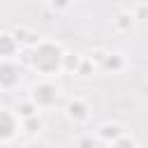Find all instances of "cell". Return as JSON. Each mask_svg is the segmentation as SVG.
<instances>
[{
	"mask_svg": "<svg viewBox=\"0 0 148 148\" xmlns=\"http://www.w3.org/2000/svg\"><path fill=\"white\" fill-rule=\"evenodd\" d=\"M60 95H62V88L53 81V79H39L30 86V92H28V99L39 109H53L58 102H60Z\"/></svg>",
	"mask_w": 148,
	"mask_h": 148,
	"instance_id": "2",
	"label": "cell"
},
{
	"mask_svg": "<svg viewBox=\"0 0 148 148\" xmlns=\"http://www.w3.org/2000/svg\"><path fill=\"white\" fill-rule=\"evenodd\" d=\"M21 83V62L18 60H0V88L2 92H12Z\"/></svg>",
	"mask_w": 148,
	"mask_h": 148,
	"instance_id": "5",
	"label": "cell"
},
{
	"mask_svg": "<svg viewBox=\"0 0 148 148\" xmlns=\"http://www.w3.org/2000/svg\"><path fill=\"white\" fill-rule=\"evenodd\" d=\"M125 67H127V58H125L123 51H106L104 60L99 65V69L106 72V74H120Z\"/></svg>",
	"mask_w": 148,
	"mask_h": 148,
	"instance_id": "7",
	"label": "cell"
},
{
	"mask_svg": "<svg viewBox=\"0 0 148 148\" xmlns=\"http://www.w3.org/2000/svg\"><path fill=\"white\" fill-rule=\"evenodd\" d=\"M83 58H86V56H81V53L67 51V53H65V62H62V72H65V74H76L79 67H81V62H83Z\"/></svg>",
	"mask_w": 148,
	"mask_h": 148,
	"instance_id": "11",
	"label": "cell"
},
{
	"mask_svg": "<svg viewBox=\"0 0 148 148\" xmlns=\"http://www.w3.org/2000/svg\"><path fill=\"white\" fill-rule=\"evenodd\" d=\"M12 32H14V37L18 39L21 49H32V46H37L39 39H42V37H39L32 28H28V25H16V28H12Z\"/></svg>",
	"mask_w": 148,
	"mask_h": 148,
	"instance_id": "9",
	"label": "cell"
},
{
	"mask_svg": "<svg viewBox=\"0 0 148 148\" xmlns=\"http://www.w3.org/2000/svg\"><path fill=\"white\" fill-rule=\"evenodd\" d=\"M25 148H49V143H44L42 139H32V141H30Z\"/></svg>",
	"mask_w": 148,
	"mask_h": 148,
	"instance_id": "19",
	"label": "cell"
},
{
	"mask_svg": "<svg viewBox=\"0 0 148 148\" xmlns=\"http://www.w3.org/2000/svg\"><path fill=\"white\" fill-rule=\"evenodd\" d=\"M18 134H23V120L14 109L2 106L0 109V143L9 146L18 139Z\"/></svg>",
	"mask_w": 148,
	"mask_h": 148,
	"instance_id": "3",
	"label": "cell"
},
{
	"mask_svg": "<svg viewBox=\"0 0 148 148\" xmlns=\"http://www.w3.org/2000/svg\"><path fill=\"white\" fill-rule=\"evenodd\" d=\"M125 134V127L120 125V123H116V120H106V123H102L97 130H95V136L102 141V143H111V141H116L118 136H123Z\"/></svg>",
	"mask_w": 148,
	"mask_h": 148,
	"instance_id": "8",
	"label": "cell"
},
{
	"mask_svg": "<svg viewBox=\"0 0 148 148\" xmlns=\"http://www.w3.org/2000/svg\"><path fill=\"white\" fill-rule=\"evenodd\" d=\"M14 111L21 116V120H25V118H32V116H37V113H39V109H37V106H35V104H32L28 97H25L23 102H18Z\"/></svg>",
	"mask_w": 148,
	"mask_h": 148,
	"instance_id": "13",
	"label": "cell"
},
{
	"mask_svg": "<svg viewBox=\"0 0 148 148\" xmlns=\"http://www.w3.org/2000/svg\"><path fill=\"white\" fill-rule=\"evenodd\" d=\"M97 69H99V65H97L90 56H86L83 62H81V67H79V72H76V76H92Z\"/></svg>",
	"mask_w": 148,
	"mask_h": 148,
	"instance_id": "15",
	"label": "cell"
},
{
	"mask_svg": "<svg viewBox=\"0 0 148 148\" xmlns=\"http://www.w3.org/2000/svg\"><path fill=\"white\" fill-rule=\"evenodd\" d=\"M132 14H134V18H136V21H146V18H148V2L136 5V7L132 9Z\"/></svg>",
	"mask_w": 148,
	"mask_h": 148,
	"instance_id": "18",
	"label": "cell"
},
{
	"mask_svg": "<svg viewBox=\"0 0 148 148\" xmlns=\"http://www.w3.org/2000/svg\"><path fill=\"white\" fill-rule=\"evenodd\" d=\"M134 23H136V18H134V14L132 12H118L116 16H113V30L116 32H120V35H127V32H132V28H134Z\"/></svg>",
	"mask_w": 148,
	"mask_h": 148,
	"instance_id": "10",
	"label": "cell"
},
{
	"mask_svg": "<svg viewBox=\"0 0 148 148\" xmlns=\"http://www.w3.org/2000/svg\"><path fill=\"white\" fill-rule=\"evenodd\" d=\"M109 148H139V143H136V139L132 136V134H123V136H118L116 141H111V143H106Z\"/></svg>",
	"mask_w": 148,
	"mask_h": 148,
	"instance_id": "14",
	"label": "cell"
},
{
	"mask_svg": "<svg viewBox=\"0 0 148 148\" xmlns=\"http://www.w3.org/2000/svg\"><path fill=\"white\" fill-rule=\"evenodd\" d=\"M21 44L14 37L12 30H2L0 32V60H18L21 56Z\"/></svg>",
	"mask_w": 148,
	"mask_h": 148,
	"instance_id": "6",
	"label": "cell"
},
{
	"mask_svg": "<svg viewBox=\"0 0 148 148\" xmlns=\"http://www.w3.org/2000/svg\"><path fill=\"white\" fill-rule=\"evenodd\" d=\"M44 130V120H42V116L37 113V116H32V118H25L23 120V134H28V136H32V139H37V134Z\"/></svg>",
	"mask_w": 148,
	"mask_h": 148,
	"instance_id": "12",
	"label": "cell"
},
{
	"mask_svg": "<svg viewBox=\"0 0 148 148\" xmlns=\"http://www.w3.org/2000/svg\"><path fill=\"white\" fill-rule=\"evenodd\" d=\"M44 2H49V0H44Z\"/></svg>",
	"mask_w": 148,
	"mask_h": 148,
	"instance_id": "20",
	"label": "cell"
},
{
	"mask_svg": "<svg viewBox=\"0 0 148 148\" xmlns=\"http://www.w3.org/2000/svg\"><path fill=\"white\" fill-rule=\"evenodd\" d=\"M97 146H99V139L92 134H81L74 141V148H97Z\"/></svg>",
	"mask_w": 148,
	"mask_h": 148,
	"instance_id": "16",
	"label": "cell"
},
{
	"mask_svg": "<svg viewBox=\"0 0 148 148\" xmlns=\"http://www.w3.org/2000/svg\"><path fill=\"white\" fill-rule=\"evenodd\" d=\"M92 116V109L90 104L83 99V97H69L67 104H65V118L72 123V125H86Z\"/></svg>",
	"mask_w": 148,
	"mask_h": 148,
	"instance_id": "4",
	"label": "cell"
},
{
	"mask_svg": "<svg viewBox=\"0 0 148 148\" xmlns=\"http://www.w3.org/2000/svg\"><path fill=\"white\" fill-rule=\"evenodd\" d=\"M46 5L51 7V12H56V14H65V12H69V9H72L74 0H49Z\"/></svg>",
	"mask_w": 148,
	"mask_h": 148,
	"instance_id": "17",
	"label": "cell"
},
{
	"mask_svg": "<svg viewBox=\"0 0 148 148\" xmlns=\"http://www.w3.org/2000/svg\"><path fill=\"white\" fill-rule=\"evenodd\" d=\"M65 49L56 39H39L37 46L30 49V69L37 72L39 79H53L62 72Z\"/></svg>",
	"mask_w": 148,
	"mask_h": 148,
	"instance_id": "1",
	"label": "cell"
}]
</instances>
